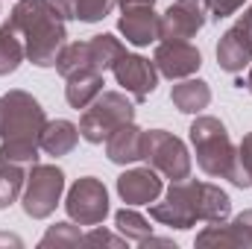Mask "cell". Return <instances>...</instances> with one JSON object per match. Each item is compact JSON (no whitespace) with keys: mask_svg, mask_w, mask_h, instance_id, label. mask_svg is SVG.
<instances>
[{"mask_svg":"<svg viewBox=\"0 0 252 249\" xmlns=\"http://www.w3.org/2000/svg\"><path fill=\"white\" fill-rule=\"evenodd\" d=\"M9 21L24 38V50L30 62L35 67H56L67 30L53 0H18Z\"/></svg>","mask_w":252,"mask_h":249,"instance_id":"1","label":"cell"},{"mask_svg":"<svg viewBox=\"0 0 252 249\" xmlns=\"http://www.w3.org/2000/svg\"><path fill=\"white\" fill-rule=\"evenodd\" d=\"M188 132H190L193 153H196V164H199L202 173H208L214 179H229L238 187H252L247 170L238 161V147L232 144L223 121L202 115V118H196L190 124Z\"/></svg>","mask_w":252,"mask_h":249,"instance_id":"2","label":"cell"},{"mask_svg":"<svg viewBox=\"0 0 252 249\" xmlns=\"http://www.w3.org/2000/svg\"><path fill=\"white\" fill-rule=\"evenodd\" d=\"M47 126L41 103L27 91H9L0 97V141H41Z\"/></svg>","mask_w":252,"mask_h":249,"instance_id":"3","label":"cell"},{"mask_svg":"<svg viewBox=\"0 0 252 249\" xmlns=\"http://www.w3.org/2000/svg\"><path fill=\"white\" fill-rule=\"evenodd\" d=\"M135 121V106L126 100L121 91H103L82 115L79 135L88 144H103L115 129Z\"/></svg>","mask_w":252,"mask_h":249,"instance_id":"4","label":"cell"},{"mask_svg":"<svg viewBox=\"0 0 252 249\" xmlns=\"http://www.w3.org/2000/svg\"><path fill=\"white\" fill-rule=\"evenodd\" d=\"M141 158L156 173H161L170 182H182V179L190 176L188 147L182 144V138H176V135H170L164 129L144 132V153H141Z\"/></svg>","mask_w":252,"mask_h":249,"instance_id":"5","label":"cell"},{"mask_svg":"<svg viewBox=\"0 0 252 249\" xmlns=\"http://www.w3.org/2000/svg\"><path fill=\"white\" fill-rule=\"evenodd\" d=\"M64 190V173L56 164H32L27 170V185L21 193V205H24V214L32 217V220H47L59 199H62Z\"/></svg>","mask_w":252,"mask_h":249,"instance_id":"6","label":"cell"},{"mask_svg":"<svg viewBox=\"0 0 252 249\" xmlns=\"http://www.w3.org/2000/svg\"><path fill=\"white\" fill-rule=\"evenodd\" d=\"M64 211L79 226L103 223L106 214H109V190H106V185L100 179H94V176L76 179L67 190V196H64Z\"/></svg>","mask_w":252,"mask_h":249,"instance_id":"7","label":"cell"},{"mask_svg":"<svg viewBox=\"0 0 252 249\" xmlns=\"http://www.w3.org/2000/svg\"><path fill=\"white\" fill-rule=\"evenodd\" d=\"M196 187H199V182H190V179L170 182L164 202L150 205V217L161 226H170V229L196 226V220H199V214H196Z\"/></svg>","mask_w":252,"mask_h":249,"instance_id":"8","label":"cell"},{"mask_svg":"<svg viewBox=\"0 0 252 249\" xmlns=\"http://www.w3.org/2000/svg\"><path fill=\"white\" fill-rule=\"evenodd\" d=\"M208 21V0H176L167 6L158 24L161 41H188Z\"/></svg>","mask_w":252,"mask_h":249,"instance_id":"9","label":"cell"},{"mask_svg":"<svg viewBox=\"0 0 252 249\" xmlns=\"http://www.w3.org/2000/svg\"><path fill=\"white\" fill-rule=\"evenodd\" d=\"M112 73H115L118 85H124L126 91L132 94L135 103H144V100L156 91V85H158L156 62H150V59H144V56H138V53H124V56L115 62Z\"/></svg>","mask_w":252,"mask_h":249,"instance_id":"10","label":"cell"},{"mask_svg":"<svg viewBox=\"0 0 252 249\" xmlns=\"http://www.w3.org/2000/svg\"><path fill=\"white\" fill-rule=\"evenodd\" d=\"M153 62H156V70L167 79H188L190 73L199 70L202 56L188 41H161L156 47Z\"/></svg>","mask_w":252,"mask_h":249,"instance_id":"11","label":"cell"},{"mask_svg":"<svg viewBox=\"0 0 252 249\" xmlns=\"http://www.w3.org/2000/svg\"><path fill=\"white\" fill-rule=\"evenodd\" d=\"M158 24H161V15H156V6H150V3L147 6H124L118 30L129 44L150 47L153 41H158Z\"/></svg>","mask_w":252,"mask_h":249,"instance_id":"12","label":"cell"},{"mask_svg":"<svg viewBox=\"0 0 252 249\" xmlns=\"http://www.w3.org/2000/svg\"><path fill=\"white\" fill-rule=\"evenodd\" d=\"M161 179L158 173L147 164V167H135V170H126L118 176V193L126 205H150L161 196Z\"/></svg>","mask_w":252,"mask_h":249,"instance_id":"13","label":"cell"},{"mask_svg":"<svg viewBox=\"0 0 252 249\" xmlns=\"http://www.w3.org/2000/svg\"><path fill=\"white\" fill-rule=\"evenodd\" d=\"M217 64L226 73H241L244 67L252 64V41L238 24L223 32V38L217 44Z\"/></svg>","mask_w":252,"mask_h":249,"instance_id":"14","label":"cell"},{"mask_svg":"<svg viewBox=\"0 0 252 249\" xmlns=\"http://www.w3.org/2000/svg\"><path fill=\"white\" fill-rule=\"evenodd\" d=\"M141 153H144V129H138L135 121L132 124H124L121 129H115L106 138V156H109L112 164L141 161Z\"/></svg>","mask_w":252,"mask_h":249,"instance_id":"15","label":"cell"},{"mask_svg":"<svg viewBox=\"0 0 252 249\" xmlns=\"http://www.w3.org/2000/svg\"><path fill=\"white\" fill-rule=\"evenodd\" d=\"M196 214L202 223H226L232 214V199L220 185L199 182L196 187Z\"/></svg>","mask_w":252,"mask_h":249,"instance_id":"16","label":"cell"},{"mask_svg":"<svg viewBox=\"0 0 252 249\" xmlns=\"http://www.w3.org/2000/svg\"><path fill=\"white\" fill-rule=\"evenodd\" d=\"M100 94H103V73H97V70H82V73L67 76L64 100H67L70 109H88Z\"/></svg>","mask_w":252,"mask_h":249,"instance_id":"17","label":"cell"},{"mask_svg":"<svg viewBox=\"0 0 252 249\" xmlns=\"http://www.w3.org/2000/svg\"><path fill=\"white\" fill-rule=\"evenodd\" d=\"M170 100H173V106H176L179 112H185V115H199V112L208 109V103H211V88H208V82H202V79H182V82L173 85Z\"/></svg>","mask_w":252,"mask_h":249,"instance_id":"18","label":"cell"},{"mask_svg":"<svg viewBox=\"0 0 252 249\" xmlns=\"http://www.w3.org/2000/svg\"><path fill=\"white\" fill-rule=\"evenodd\" d=\"M53 6L59 9L64 21L97 24L118 6V0H53Z\"/></svg>","mask_w":252,"mask_h":249,"instance_id":"19","label":"cell"},{"mask_svg":"<svg viewBox=\"0 0 252 249\" xmlns=\"http://www.w3.org/2000/svg\"><path fill=\"white\" fill-rule=\"evenodd\" d=\"M76 141H79V126H73L70 121H53L44 126L38 144H41V153L47 156H67L73 153Z\"/></svg>","mask_w":252,"mask_h":249,"instance_id":"20","label":"cell"},{"mask_svg":"<svg viewBox=\"0 0 252 249\" xmlns=\"http://www.w3.org/2000/svg\"><path fill=\"white\" fill-rule=\"evenodd\" d=\"M124 53H126V47L121 44V38H115V35H109V32H103V35H94V38L88 41L91 67H94V70H100V73L112 70V67H115V62H118Z\"/></svg>","mask_w":252,"mask_h":249,"instance_id":"21","label":"cell"},{"mask_svg":"<svg viewBox=\"0 0 252 249\" xmlns=\"http://www.w3.org/2000/svg\"><path fill=\"white\" fill-rule=\"evenodd\" d=\"M27 50H24V38L18 35V30L12 27V21H6L0 27V76H9L18 70V64L24 62Z\"/></svg>","mask_w":252,"mask_h":249,"instance_id":"22","label":"cell"},{"mask_svg":"<svg viewBox=\"0 0 252 249\" xmlns=\"http://www.w3.org/2000/svg\"><path fill=\"white\" fill-rule=\"evenodd\" d=\"M27 170L24 164H15V161H0V208H9L27 185Z\"/></svg>","mask_w":252,"mask_h":249,"instance_id":"23","label":"cell"},{"mask_svg":"<svg viewBox=\"0 0 252 249\" xmlns=\"http://www.w3.org/2000/svg\"><path fill=\"white\" fill-rule=\"evenodd\" d=\"M56 70L62 73L64 79L73 76V73H82V70H94L91 67V56H88V41H73V44H64L59 59H56ZM100 73V70H97Z\"/></svg>","mask_w":252,"mask_h":249,"instance_id":"24","label":"cell"},{"mask_svg":"<svg viewBox=\"0 0 252 249\" xmlns=\"http://www.w3.org/2000/svg\"><path fill=\"white\" fill-rule=\"evenodd\" d=\"M115 226H118V232L124 235L126 241H135V244H141L144 238L153 235V226H150L138 211H132V208H121V211L115 214Z\"/></svg>","mask_w":252,"mask_h":249,"instance_id":"25","label":"cell"},{"mask_svg":"<svg viewBox=\"0 0 252 249\" xmlns=\"http://www.w3.org/2000/svg\"><path fill=\"white\" fill-rule=\"evenodd\" d=\"M38 150H41V144H35V141H3L0 161H15V164L32 167V164H38Z\"/></svg>","mask_w":252,"mask_h":249,"instance_id":"26","label":"cell"},{"mask_svg":"<svg viewBox=\"0 0 252 249\" xmlns=\"http://www.w3.org/2000/svg\"><path fill=\"white\" fill-rule=\"evenodd\" d=\"M79 244H85V235L73 226V223H56V226H50L47 232H44V238H41V247L50 249V247H79Z\"/></svg>","mask_w":252,"mask_h":249,"instance_id":"27","label":"cell"},{"mask_svg":"<svg viewBox=\"0 0 252 249\" xmlns=\"http://www.w3.org/2000/svg\"><path fill=\"white\" fill-rule=\"evenodd\" d=\"M196 247H238V241L229 223H208L196 235Z\"/></svg>","mask_w":252,"mask_h":249,"instance_id":"28","label":"cell"},{"mask_svg":"<svg viewBox=\"0 0 252 249\" xmlns=\"http://www.w3.org/2000/svg\"><path fill=\"white\" fill-rule=\"evenodd\" d=\"M232 232H235V241H238V247L244 249H252V208H247V211H241L232 223Z\"/></svg>","mask_w":252,"mask_h":249,"instance_id":"29","label":"cell"},{"mask_svg":"<svg viewBox=\"0 0 252 249\" xmlns=\"http://www.w3.org/2000/svg\"><path fill=\"white\" fill-rule=\"evenodd\" d=\"M124 244L126 238H118V235H112L106 229H94V232L85 235V247H124Z\"/></svg>","mask_w":252,"mask_h":249,"instance_id":"30","label":"cell"},{"mask_svg":"<svg viewBox=\"0 0 252 249\" xmlns=\"http://www.w3.org/2000/svg\"><path fill=\"white\" fill-rule=\"evenodd\" d=\"M241 6H244V0H208V15L214 21H223V18L235 15Z\"/></svg>","mask_w":252,"mask_h":249,"instance_id":"31","label":"cell"},{"mask_svg":"<svg viewBox=\"0 0 252 249\" xmlns=\"http://www.w3.org/2000/svg\"><path fill=\"white\" fill-rule=\"evenodd\" d=\"M238 161H241V167L247 170V176H250V182H252V132L244 135V141L238 147Z\"/></svg>","mask_w":252,"mask_h":249,"instance_id":"32","label":"cell"},{"mask_svg":"<svg viewBox=\"0 0 252 249\" xmlns=\"http://www.w3.org/2000/svg\"><path fill=\"white\" fill-rule=\"evenodd\" d=\"M238 27L247 32V38L252 41V6L247 9V12H244V15H241V18H238Z\"/></svg>","mask_w":252,"mask_h":249,"instance_id":"33","label":"cell"},{"mask_svg":"<svg viewBox=\"0 0 252 249\" xmlns=\"http://www.w3.org/2000/svg\"><path fill=\"white\" fill-rule=\"evenodd\" d=\"M147 3H150V6H156V0H118V6H121V9H124V6H147Z\"/></svg>","mask_w":252,"mask_h":249,"instance_id":"34","label":"cell"},{"mask_svg":"<svg viewBox=\"0 0 252 249\" xmlns=\"http://www.w3.org/2000/svg\"><path fill=\"white\" fill-rule=\"evenodd\" d=\"M0 244H15V247H21V241H18L15 235H0Z\"/></svg>","mask_w":252,"mask_h":249,"instance_id":"35","label":"cell"},{"mask_svg":"<svg viewBox=\"0 0 252 249\" xmlns=\"http://www.w3.org/2000/svg\"><path fill=\"white\" fill-rule=\"evenodd\" d=\"M247 88L252 91V64H250V79H247Z\"/></svg>","mask_w":252,"mask_h":249,"instance_id":"36","label":"cell"}]
</instances>
